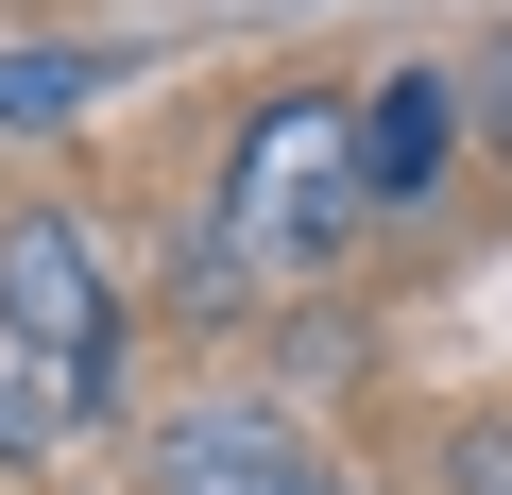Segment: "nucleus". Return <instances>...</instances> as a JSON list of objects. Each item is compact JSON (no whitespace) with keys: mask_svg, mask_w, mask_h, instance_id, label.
I'll return each mask as SVG.
<instances>
[{"mask_svg":"<svg viewBox=\"0 0 512 495\" xmlns=\"http://www.w3.org/2000/svg\"><path fill=\"white\" fill-rule=\"evenodd\" d=\"M376 205H359V86H274L239 120V154H222V205H205V239L239 274H308V257H342Z\"/></svg>","mask_w":512,"mask_h":495,"instance_id":"1","label":"nucleus"},{"mask_svg":"<svg viewBox=\"0 0 512 495\" xmlns=\"http://www.w3.org/2000/svg\"><path fill=\"white\" fill-rule=\"evenodd\" d=\"M0 342H18L86 427L120 410V257L86 205H0Z\"/></svg>","mask_w":512,"mask_h":495,"instance_id":"2","label":"nucleus"},{"mask_svg":"<svg viewBox=\"0 0 512 495\" xmlns=\"http://www.w3.org/2000/svg\"><path fill=\"white\" fill-rule=\"evenodd\" d=\"M154 495H308V461H291V427L256 393H205V410L154 427Z\"/></svg>","mask_w":512,"mask_h":495,"instance_id":"3","label":"nucleus"},{"mask_svg":"<svg viewBox=\"0 0 512 495\" xmlns=\"http://www.w3.org/2000/svg\"><path fill=\"white\" fill-rule=\"evenodd\" d=\"M444 137H461V86H444V69H376V86H359V205H376V222L427 205Z\"/></svg>","mask_w":512,"mask_h":495,"instance_id":"4","label":"nucleus"},{"mask_svg":"<svg viewBox=\"0 0 512 495\" xmlns=\"http://www.w3.org/2000/svg\"><path fill=\"white\" fill-rule=\"evenodd\" d=\"M120 86V52H0V137H69Z\"/></svg>","mask_w":512,"mask_h":495,"instance_id":"5","label":"nucleus"},{"mask_svg":"<svg viewBox=\"0 0 512 495\" xmlns=\"http://www.w3.org/2000/svg\"><path fill=\"white\" fill-rule=\"evenodd\" d=\"M69 427H86V410H69V393H52V376H0V461H52V444H69Z\"/></svg>","mask_w":512,"mask_h":495,"instance_id":"6","label":"nucleus"},{"mask_svg":"<svg viewBox=\"0 0 512 495\" xmlns=\"http://www.w3.org/2000/svg\"><path fill=\"white\" fill-rule=\"evenodd\" d=\"M444 495H512V427H461L444 444Z\"/></svg>","mask_w":512,"mask_h":495,"instance_id":"7","label":"nucleus"},{"mask_svg":"<svg viewBox=\"0 0 512 495\" xmlns=\"http://www.w3.org/2000/svg\"><path fill=\"white\" fill-rule=\"evenodd\" d=\"M478 120H495V154H512V35L478 52Z\"/></svg>","mask_w":512,"mask_h":495,"instance_id":"8","label":"nucleus"},{"mask_svg":"<svg viewBox=\"0 0 512 495\" xmlns=\"http://www.w3.org/2000/svg\"><path fill=\"white\" fill-rule=\"evenodd\" d=\"M308 495H342V478H308Z\"/></svg>","mask_w":512,"mask_h":495,"instance_id":"9","label":"nucleus"}]
</instances>
